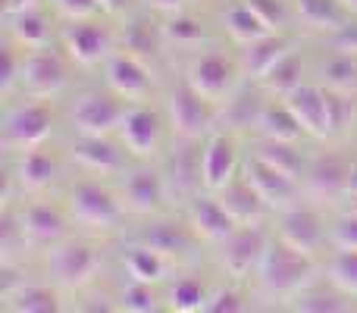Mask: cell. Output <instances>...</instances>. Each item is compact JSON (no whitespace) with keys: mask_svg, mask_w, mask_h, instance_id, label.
Wrapping results in <instances>:
<instances>
[{"mask_svg":"<svg viewBox=\"0 0 357 313\" xmlns=\"http://www.w3.org/2000/svg\"><path fill=\"white\" fill-rule=\"evenodd\" d=\"M151 6H157V10H167V13H173V10H178V6L185 3V0H148Z\"/></svg>","mask_w":357,"mask_h":313,"instance_id":"52","label":"cell"},{"mask_svg":"<svg viewBox=\"0 0 357 313\" xmlns=\"http://www.w3.org/2000/svg\"><path fill=\"white\" fill-rule=\"evenodd\" d=\"M167 185L182 197H195L204 188V148H197L195 138H178V148L169 157Z\"/></svg>","mask_w":357,"mask_h":313,"instance_id":"12","label":"cell"},{"mask_svg":"<svg viewBox=\"0 0 357 313\" xmlns=\"http://www.w3.org/2000/svg\"><path fill=\"white\" fill-rule=\"evenodd\" d=\"M257 129L264 132L266 138H276V142H298L301 135H307L304 132V125L298 123V116L291 113V107L285 104H264V110H260V119H257Z\"/></svg>","mask_w":357,"mask_h":313,"instance_id":"25","label":"cell"},{"mask_svg":"<svg viewBox=\"0 0 357 313\" xmlns=\"http://www.w3.org/2000/svg\"><path fill=\"white\" fill-rule=\"evenodd\" d=\"M3 307L13 313H56L60 298L47 285H19L16 291L3 298Z\"/></svg>","mask_w":357,"mask_h":313,"instance_id":"28","label":"cell"},{"mask_svg":"<svg viewBox=\"0 0 357 313\" xmlns=\"http://www.w3.org/2000/svg\"><path fill=\"white\" fill-rule=\"evenodd\" d=\"M285 54H289V38L270 31V35H264V38H257V41L245 44V50H241V66H245L248 75L264 79V75L270 72V69L276 66Z\"/></svg>","mask_w":357,"mask_h":313,"instance_id":"23","label":"cell"},{"mask_svg":"<svg viewBox=\"0 0 357 313\" xmlns=\"http://www.w3.org/2000/svg\"><path fill=\"white\" fill-rule=\"evenodd\" d=\"M126 270L135 282H148V285H157L167 279V257L157 254L154 247L148 245H138L126 254Z\"/></svg>","mask_w":357,"mask_h":313,"instance_id":"31","label":"cell"},{"mask_svg":"<svg viewBox=\"0 0 357 313\" xmlns=\"http://www.w3.org/2000/svg\"><path fill=\"white\" fill-rule=\"evenodd\" d=\"M163 38H167V41H173V44H178V47H197V44L207 38V29H204L201 19L178 16V13H176L173 19H167V22H163Z\"/></svg>","mask_w":357,"mask_h":313,"instance_id":"37","label":"cell"},{"mask_svg":"<svg viewBox=\"0 0 357 313\" xmlns=\"http://www.w3.org/2000/svg\"><path fill=\"white\" fill-rule=\"evenodd\" d=\"M222 22H226V31L238 44H251V41H257V38L270 35V25H266L264 19H260L257 13L245 3V0H241V3H235V6H229V13H226V19H222Z\"/></svg>","mask_w":357,"mask_h":313,"instance_id":"34","label":"cell"},{"mask_svg":"<svg viewBox=\"0 0 357 313\" xmlns=\"http://www.w3.org/2000/svg\"><path fill=\"white\" fill-rule=\"evenodd\" d=\"M257 276L273 295H301V289L314 279V260L310 254L291 247L285 238H270Z\"/></svg>","mask_w":357,"mask_h":313,"instance_id":"1","label":"cell"},{"mask_svg":"<svg viewBox=\"0 0 357 313\" xmlns=\"http://www.w3.org/2000/svg\"><path fill=\"white\" fill-rule=\"evenodd\" d=\"M245 3L270 25V31H279L289 25V10H285L282 0H245Z\"/></svg>","mask_w":357,"mask_h":313,"instance_id":"43","label":"cell"},{"mask_svg":"<svg viewBox=\"0 0 357 313\" xmlns=\"http://www.w3.org/2000/svg\"><path fill=\"white\" fill-rule=\"evenodd\" d=\"M329 238H333L335 247H348V251H357V213L339 216V220L333 222V232H329Z\"/></svg>","mask_w":357,"mask_h":313,"instance_id":"45","label":"cell"},{"mask_svg":"<svg viewBox=\"0 0 357 313\" xmlns=\"http://www.w3.org/2000/svg\"><path fill=\"white\" fill-rule=\"evenodd\" d=\"M345 194L354 197L357 194V160L351 163V172H348V185H345Z\"/></svg>","mask_w":357,"mask_h":313,"instance_id":"53","label":"cell"},{"mask_svg":"<svg viewBox=\"0 0 357 313\" xmlns=\"http://www.w3.org/2000/svg\"><path fill=\"white\" fill-rule=\"evenodd\" d=\"M329 282L345 295H357V251L339 247V254L329 260Z\"/></svg>","mask_w":357,"mask_h":313,"instance_id":"39","label":"cell"},{"mask_svg":"<svg viewBox=\"0 0 357 313\" xmlns=\"http://www.w3.org/2000/svg\"><path fill=\"white\" fill-rule=\"evenodd\" d=\"M342 6H345V10H351V13H357V0H342Z\"/></svg>","mask_w":357,"mask_h":313,"instance_id":"54","label":"cell"},{"mask_svg":"<svg viewBox=\"0 0 357 313\" xmlns=\"http://www.w3.org/2000/svg\"><path fill=\"white\" fill-rule=\"evenodd\" d=\"M260 110H264V104H260L254 94H241L238 100H229V119H232L235 125H257V119H260Z\"/></svg>","mask_w":357,"mask_h":313,"instance_id":"44","label":"cell"},{"mask_svg":"<svg viewBox=\"0 0 357 313\" xmlns=\"http://www.w3.org/2000/svg\"><path fill=\"white\" fill-rule=\"evenodd\" d=\"M50 270L60 279L63 285H73L82 289L88 285L100 270V251L94 245L85 241H66V245H56L50 254Z\"/></svg>","mask_w":357,"mask_h":313,"instance_id":"7","label":"cell"},{"mask_svg":"<svg viewBox=\"0 0 357 313\" xmlns=\"http://www.w3.org/2000/svg\"><path fill=\"white\" fill-rule=\"evenodd\" d=\"M107 85L129 100H142L151 91V75L144 63L132 54H116L107 60Z\"/></svg>","mask_w":357,"mask_h":313,"instance_id":"18","label":"cell"},{"mask_svg":"<svg viewBox=\"0 0 357 313\" xmlns=\"http://www.w3.org/2000/svg\"><path fill=\"white\" fill-rule=\"evenodd\" d=\"M301 75H304V63H301V56L291 54V50H289V54H285L282 60H279L276 66H273L260 82H264V85L270 88L273 94H282V98H285V94H291L298 85H304Z\"/></svg>","mask_w":357,"mask_h":313,"instance_id":"36","label":"cell"},{"mask_svg":"<svg viewBox=\"0 0 357 313\" xmlns=\"http://www.w3.org/2000/svg\"><path fill=\"white\" fill-rule=\"evenodd\" d=\"M142 245L154 247L163 257H182L191 251V232L176 222H151L142 232Z\"/></svg>","mask_w":357,"mask_h":313,"instance_id":"26","label":"cell"},{"mask_svg":"<svg viewBox=\"0 0 357 313\" xmlns=\"http://www.w3.org/2000/svg\"><path fill=\"white\" fill-rule=\"evenodd\" d=\"M13 35L22 47L29 50H38V47H47L50 41V19L44 16L38 6L31 10H22V13H13Z\"/></svg>","mask_w":357,"mask_h":313,"instance_id":"30","label":"cell"},{"mask_svg":"<svg viewBox=\"0 0 357 313\" xmlns=\"http://www.w3.org/2000/svg\"><path fill=\"white\" fill-rule=\"evenodd\" d=\"M351 210H354V213H357V194L351 197Z\"/></svg>","mask_w":357,"mask_h":313,"instance_id":"55","label":"cell"},{"mask_svg":"<svg viewBox=\"0 0 357 313\" xmlns=\"http://www.w3.org/2000/svg\"><path fill=\"white\" fill-rule=\"evenodd\" d=\"M323 75H326V85L335 88V91L345 94H357V60L351 54H339L323 66Z\"/></svg>","mask_w":357,"mask_h":313,"instance_id":"38","label":"cell"},{"mask_svg":"<svg viewBox=\"0 0 357 313\" xmlns=\"http://www.w3.org/2000/svg\"><path fill=\"white\" fill-rule=\"evenodd\" d=\"M63 44L79 66H94L113 56V35L94 19H73V25L63 31Z\"/></svg>","mask_w":357,"mask_h":313,"instance_id":"8","label":"cell"},{"mask_svg":"<svg viewBox=\"0 0 357 313\" xmlns=\"http://www.w3.org/2000/svg\"><path fill=\"white\" fill-rule=\"evenodd\" d=\"M348 172H351V163H348V160L329 154V157H317L314 163L307 166L304 182H307V188L320 197H339V194H345Z\"/></svg>","mask_w":357,"mask_h":313,"instance_id":"20","label":"cell"},{"mask_svg":"<svg viewBox=\"0 0 357 313\" xmlns=\"http://www.w3.org/2000/svg\"><path fill=\"white\" fill-rule=\"evenodd\" d=\"M56 178V160L44 151L31 148L29 154L19 160V185L25 191H41Z\"/></svg>","mask_w":357,"mask_h":313,"instance_id":"32","label":"cell"},{"mask_svg":"<svg viewBox=\"0 0 357 313\" xmlns=\"http://www.w3.org/2000/svg\"><path fill=\"white\" fill-rule=\"evenodd\" d=\"M167 176L142 166V169L129 172V178H126V201L135 213H157L167 201Z\"/></svg>","mask_w":357,"mask_h":313,"instance_id":"19","label":"cell"},{"mask_svg":"<svg viewBox=\"0 0 357 313\" xmlns=\"http://www.w3.org/2000/svg\"><path fill=\"white\" fill-rule=\"evenodd\" d=\"M333 44L342 50V54H357V22L342 25V29L333 35Z\"/></svg>","mask_w":357,"mask_h":313,"instance_id":"49","label":"cell"},{"mask_svg":"<svg viewBox=\"0 0 357 313\" xmlns=\"http://www.w3.org/2000/svg\"><path fill=\"white\" fill-rule=\"evenodd\" d=\"M188 220H191V232L204 241H213V245H220L222 238H229V235L238 229V222H235L232 213L222 207L220 197H210V194L191 197Z\"/></svg>","mask_w":357,"mask_h":313,"instance_id":"13","label":"cell"},{"mask_svg":"<svg viewBox=\"0 0 357 313\" xmlns=\"http://www.w3.org/2000/svg\"><path fill=\"white\" fill-rule=\"evenodd\" d=\"M123 307L132 313H154L160 307V301H157L154 289H151L148 282H135V279H132L129 289H123Z\"/></svg>","mask_w":357,"mask_h":313,"instance_id":"41","label":"cell"},{"mask_svg":"<svg viewBox=\"0 0 357 313\" xmlns=\"http://www.w3.org/2000/svg\"><path fill=\"white\" fill-rule=\"evenodd\" d=\"M38 6V0H3V13L13 16V13H22V10H31Z\"/></svg>","mask_w":357,"mask_h":313,"instance_id":"50","label":"cell"},{"mask_svg":"<svg viewBox=\"0 0 357 313\" xmlns=\"http://www.w3.org/2000/svg\"><path fill=\"white\" fill-rule=\"evenodd\" d=\"M241 310H248V304L235 289H222V291H213V295H210L207 313H241Z\"/></svg>","mask_w":357,"mask_h":313,"instance_id":"46","label":"cell"},{"mask_svg":"<svg viewBox=\"0 0 357 313\" xmlns=\"http://www.w3.org/2000/svg\"><path fill=\"white\" fill-rule=\"evenodd\" d=\"M126 110L119 104V94H85L79 98V104L73 107V125L79 135H110L113 129H119Z\"/></svg>","mask_w":357,"mask_h":313,"instance_id":"6","label":"cell"},{"mask_svg":"<svg viewBox=\"0 0 357 313\" xmlns=\"http://www.w3.org/2000/svg\"><path fill=\"white\" fill-rule=\"evenodd\" d=\"M188 82L204 94V98L216 104V100H222V98L232 94V88H235V63L229 60V56L216 54V50L201 54L197 60H191Z\"/></svg>","mask_w":357,"mask_h":313,"instance_id":"10","label":"cell"},{"mask_svg":"<svg viewBox=\"0 0 357 313\" xmlns=\"http://www.w3.org/2000/svg\"><path fill=\"white\" fill-rule=\"evenodd\" d=\"M210 304V291L201 279L195 276H185L169 289V310L176 313H197V310H207Z\"/></svg>","mask_w":357,"mask_h":313,"instance_id":"35","label":"cell"},{"mask_svg":"<svg viewBox=\"0 0 357 313\" xmlns=\"http://www.w3.org/2000/svg\"><path fill=\"white\" fill-rule=\"evenodd\" d=\"M167 41L163 38V25H154L151 19H129L123 29V44H126V54L132 56H157L160 54V44Z\"/></svg>","mask_w":357,"mask_h":313,"instance_id":"27","label":"cell"},{"mask_svg":"<svg viewBox=\"0 0 357 313\" xmlns=\"http://www.w3.org/2000/svg\"><path fill=\"white\" fill-rule=\"evenodd\" d=\"M326 119H329V135H339L351 125L354 119V104L351 94L335 91V88H326Z\"/></svg>","mask_w":357,"mask_h":313,"instance_id":"40","label":"cell"},{"mask_svg":"<svg viewBox=\"0 0 357 313\" xmlns=\"http://www.w3.org/2000/svg\"><path fill=\"white\" fill-rule=\"evenodd\" d=\"M73 157L79 160L85 169L100 172V176L123 169V154L116 151V144L107 142V135H82L79 142L73 144Z\"/></svg>","mask_w":357,"mask_h":313,"instance_id":"24","label":"cell"},{"mask_svg":"<svg viewBox=\"0 0 357 313\" xmlns=\"http://www.w3.org/2000/svg\"><path fill=\"white\" fill-rule=\"evenodd\" d=\"M69 210L73 216L88 229H113L123 216L116 197L107 188H100L98 182H82L69 194Z\"/></svg>","mask_w":357,"mask_h":313,"instance_id":"5","label":"cell"},{"mask_svg":"<svg viewBox=\"0 0 357 313\" xmlns=\"http://www.w3.org/2000/svg\"><path fill=\"white\" fill-rule=\"evenodd\" d=\"M54 129V113L47 104H19L6 113L3 119V138L13 148H41V142Z\"/></svg>","mask_w":357,"mask_h":313,"instance_id":"4","label":"cell"},{"mask_svg":"<svg viewBox=\"0 0 357 313\" xmlns=\"http://www.w3.org/2000/svg\"><path fill=\"white\" fill-rule=\"evenodd\" d=\"M295 310L304 313H342L348 310V304L339 295H326V291H314V295H298Z\"/></svg>","mask_w":357,"mask_h":313,"instance_id":"42","label":"cell"},{"mask_svg":"<svg viewBox=\"0 0 357 313\" xmlns=\"http://www.w3.org/2000/svg\"><path fill=\"white\" fill-rule=\"evenodd\" d=\"M285 104L298 116L310 138H326L329 135V119H326V91L314 85H298L291 94H285Z\"/></svg>","mask_w":357,"mask_h":313,"instance_id":"17","label":"cell"},{"mask_svg":"<svg viewBox=\"0 0 357 313\" xmlns=\"http://www.w3.org/2000/svg\"><path fill=\"white\" fill-rule=\"evenodd\" d=\"M16 79H22V63L16 60V50L3 47V75H0V88H3V91H13Z\"/></svg>","mask_w":357,"mask_h":313,"instance_id":"48","label":"cell"},{"mask_svg":"<svg viewBox=\"0 0 357 313\" xmlns=\"http://www.w3.org/2000/svg\"><path fill=\"white\" fill-rule=\"evenodd\" d=\"M98 3H100V10L104 13H119V10H126L129 0H98Z\"/></svg>","mask_w":357,"mask_h":313,"instance_id":"51","label":"cell"},{"mask_svg":"<svg viewBox=\"0 0 357 313\" xmlns=\"http://www.w3.org/2000/svg\"><path fill=\"white\" fill-rule=\"evenodd\" d=\"M351 56H354V60H357V54H351Z\"/></svg>","mask_w":357,"mask_h":313,"instance_id":"56","label":"cell"},{"mask_svg":"<svg viewBox=\"0 0 357 313\" xmlns=\"http://www.w3.org/2000/svg\"><path fill=\"white\" fill-rule=\"evenodd\" d=\"M119 135H123V144L135 157H151L160 148V119L148 107H132V110H126L123 123H119Z\"/></svg>","mask_w":357,"mask_h":313,"instance_id":"16","label":"cell"},{"mask_svg":"<svg viewBox=\"0 0 357 313\" xmlns=\"http://www.w3.org/2000/svg\"><path fill=\"white\" fill-rule=\"evenodd\" d=\"M295 10L304 25L323 31H339L345 25V6L342 0H295Z\"/></svg>","mask_w":357,"mask_h":313,"instance_id":"29","label":"cell"},{"mask_svg":"<svg viewBox=\"0 0 357 313\" xmlns=\"http://www.w3.org/2000/svg\"><path fill=\"white\" fill-rule=\"evenodd\" d=\"M266 245H270V238H266V232L257 226V222H248V226L235 229L229 238L220 241L222 270H226L232 279L251 276V273L260 266V260H264Z\"/></svg>","mask_w":357,"mask_h":313,"instance_id":"3","label":"cell"},{"mask_svg":"<svg viewBox=\"0 0 357 313\" xmlns=\"http://www.w3.org/2000/svg\"><path fill=\"white\" fill-rule=\"evenodd\" d=\"M279 238H285L304 254H314L326 241V229H323L320 213H314L310 207H289L282 210V220H279Z\"/></svg>","mask_w":357,"mask_h":313,"instance_id":"14","label":"cell"},{"mask_svg":"<svg viewBox=\"0 0 357 313\" xmlns=\"http://www.w3.org/2000/svg\"><path fill=\"white\" fill-rule=\"evenodd\" d=\"M235 169H238L235 142L229 135H222V132L210 135L207 144H204V188L222 191L235 178Z\"/></svg>","mask_w":357,"mask_h":313,"instance_id":"15","label":"cell"},{"mask_svg":"<svg viewBox=\"0 0 357 313\" xmlns=\"http://www.w3.org/2000/svg\"><path fill=\"white\" fill-rule=\"evenodd\" d=\"M213 100H207L188 79L173 88L169 94V123L178 138H195L201 142L213 125Z\"/></svg>","mask_w":357,"mask_h":313,"instance_id":"2","label":"cell"},{"mask_svg":"<svg viewBox=\"0 0 357 313\" xmlns=\"http://www.w3.org/2000/svg\"><path fill=\"white\" fill-rule=\"evenodd\" d=\"M220 201H222V207L232 213V220L238 222V226L257 222L260 216L266 213V201L251 188V182H248L245 176H241V178H232V182H229L226 188L220 191Z\"/></svg>","mask_w":357,"mask_h":313,"instance_id":"22","label":"cell"},{"mask_svg":"<svg viewBox=\"0 0 357 313\" xmlns=\"http://www.w3.org/2000/svg\"><path fill=\"white\" fill-rule=\"evenodd\" d=\"M19 220H22V229L31 245H56L66 235V220L50 204H31V207L22 210Z\"/></svg>","mask_w":357,"mask_h":313,"instance_id":"21","label":"cell"},{"mask_svg":"<svg viewBox=\"0 0 357 313\" xmlns=\"http://www.w3.org/2000/svg\"><path fill=\"white\" fill-rule=\"evenodd\" d=\"M54 6L60 13H66L69 19H91L100 10L98 0H54Z\"/></svg>","mask_w":357,"mask_h":313,"instance_id":"47","label":"cell"},{"mask_svg":"<svg viewBox=\"0 0 357 313\" xmlns=\"http://www.w3.org/2000/svg\"><path fill=\"white\" fill-rule=\"evenodd\" d=\"M245 178L251 182V188L266 201V207H276V210H289V207H295L298 178L285 176L282 169L270 166L266 160H260L257 154H254V157L245 163Z\"/></svg>","mask_w":357,"mask_h":313,"instance_id":"9","label":"cell"},{"mask_svg":"<svg viewBox=\"0 0 357 313\" xmlns=\"http://www.w3.org/2000/svg\"><path fill=\"white\" fill-rule=\"evenodd\" d=\"M291 144H295V142H276V138H266V142L257 144V151H254V154H257L260 160H266L270 166H276V169H282L285 176H291V178H298V182H301V178L307 176V166H304L301 154H298Z\"/></svg>","mask_w":357,"mask_h":313,"instance_id":"33","label":"cell"},{"mask_svg":"<svg viewBox=\"0 0 357 313\" xmlns=\"http://www.w3.org/2000/svg\"><path fill=\"white\" fill-rule=\"evenodd\" d=\"M22 88L35 98H54L63 85H66V66L56 54H50L47 47L31 50L29 56H22Z\"/></svg>","mask_w":357,"mask_h":313,"instance_id":"11","label":"cell"}]
</instances>
